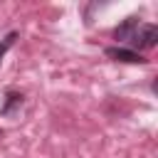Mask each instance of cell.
<instances>
[{
	"mask_svg": "<svg viewBox=\"0 0 158 158\" xmlns=\"http://www.w3.org/2000/svg\"><path fill=\"white\" fill-rule=\"evenodd\" d=\"M114 37L126 44V49H151L156 47L158 42V27L151 25V22H141L138 17H126L116 30H114Z\"/></svg>",
	"mask_w": 158,
	"mask_h": 158,
	"instance_id": "obj_1",
	"label": "cell"
},
{
	"mask_svg": "<svg viewBox=\"0 0 158 158\" xmlns=\"http://www.w3.org/2000/svg\"><path fill=\"white\" fill-rule=\"evenodd\" d=\"M106 57H111V59H116V62H126V64H143V62H146L138 52L126 49V47H109V49H106Z\"/></svg>",
	"mask_w": 158,
	"mask_h": 158,
	"instance_id": "obj_2",
	"label": "cell"
},
{
	"mask_svg": "<svg viewBox=\"0 0 158 158\" xmlns=\"http://www.w3.org/2000/svg\"><path fill=\"white\" fill-rule=\"evenodd\" d=\"M15 104H22V94L7 91V101H5V106H2V114H10V109H12Z\"/></svg>",
	"mask_w": 158,
	"mask_h": 158,
	"instance_id": "obj_3",
	"label": "cell"
},
{
	"mask_svg": "<svg viewBox=\"0 0 158 158\" xmlns=\"http://www.w3.org/2000/svg\"><path fill=\"white\" fill-rule=\"evenodd\" d=\"M15 40H17V32H10V35H7V37H5V40L0 42V62H2L5 52H7V49H10L12 44H15Z\"/></svg>",
	"mask_w": 158,
	"mask_h": 158,
	"instance_id": "obj_4",
	"label": "cell"
}]
</instances>
